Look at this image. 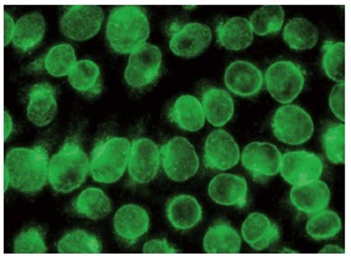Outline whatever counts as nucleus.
<instances>
[{
    "mask_svg": "<svg viewBox=\"0 0 351 256\" xmlns=\"http://www.w3.org/2000/svg\"><path fill=\"white\" fill-rule=\"evenodd\" d=\"M4 172L10 186L26 194L43 190L49 180V155L45 144L33 149H14L5 155Z\"/></svg>",
    "mask_w": 351,
    "mask_h": 256,
    "instance_id": "1",
    "label": "nucleus"
},
{
    "mask_svg": "<svg viewBox=\"0 0 351 256\" xmlns=\"http://www.w3.org/2000/svg\"><path fill=\"white\" fill-rule=\"evenodd\" d=\"M149 37V17L141 6H116L106 26L107 42L114 53H133Z\"/></svg>",
    "mask_w": 351,
    "mask_h": 256,
    "instance_id": "2",
    "label": "nucleus"
},
{
    "mask_svg": "<svg viewBox=\"0 0 351 256\" xmlns=\"http://www.w3.org/2000/svg\"><path fill=\"white\" fill-rule=\"evenodd\" d=\"M89 170V158L80 141L69 139L49 162V182L55 192H72L84 183Z\"/></svg>",
    "mask_w": 351,
    "mask_h": 256,
    "instance_id": "3",
    "label": "nucleus"
},
{
    "mask_svg": "<svg viewBox=\"0 0 351 256\" xmlns=\"http://www.w3.org/2000/svg\"><path fill=\"white\" fill-rule=\"evenodd\" d=\"M132 144L125 138L111 136L96 144L91 152L90 174L94 181L113 183L128 168Z\"/></svg>",
    "mask_w": 351,
    "mask_h": 256,
    "instance_id": "4",
    "label": "nucleus"
},
{
    "mask_svg": "<svg viewBox=\"0 0 351 256\" xmlns=\"http://www.w3.org/2000/svg\"><path fill=\"white\" fill-rule=\"evenodd\" d=\"M272 133L287 144H305L314 133V122L305 110L297 105L280 107L271 120Z\"/></svg>",
    "mask_w": 351,
    "mask_h": 256,
    "instance_id": "5",
    "label": "nucleus"
},
{
    "mask_svg": "<svg viewBox=\"0 0 351 256\" xmlns=\"http://www.w3.org/2000/svg\"><path fill=\"white\" fill-rule=\"evenodd\" d=\"M160 164L167 177L182 182L197 174L199 159L191 142L185 138L176 136L160 149Z\"/></svg>",
    "mask_w": 351,
    "mask_h": 256,
    "instance_id": "6",
    "label": "nucleus"
},
{
    "mask_svg": "<svg viewBox=\"0 0 351 256\" xmlns=\"http://www.w3.org/2000/svg\"><path fill=\"white\" fill-rule=\"evenodd\" d=\"M266 89L277 102L286 103L295 100L305 86V72L293 61H277L265 73Z\"/></svg>",
    "mask_w": 351,
    "mask_h": 256,
    "instance_id": "7",
    "label": "nucleus"
},
{
    "mask_svg": "<svg viewBox=\"0 0 351 256\" xmlns=\"http://www.w3.org/2000/svg\"><path fill=\"white\" fill-rule=\"evenodd\" d=\"M162 73V53L152 44L145 43L130 53L124 73L125 81L135 90L154 86Z\"/></svg>",
    "mask_w": 351,
    "mask_h": 256,
    "instance_id": "8",
    "label": "nucleus"
},
{
    "mask_svg": "<svg viewBox=\"0 0 351 256\" xmlns=\"http://www.w3.org/2000/svg\"><path fill=\"white\" fill-rule=\"evenodd\" d=\"M169 47L176 56L196 57L212 42V31L207 25L199 22H173L168 27Z\"/></svg>",
    "mask_w": 351,
    "mask_h": 256,
    "instance_id": "9",
    "label": "nucleus"
},
{
    "mask_svg": "<svg viewBox=\"0 0 351 256\" xmlns=\"http://www.w3.org/2000/svg\"><path fill=\"white\" fill-rule=\"evenodd\" d=\"M104 22V10L99 5H72L66 10L60 28L64 37L83 42L94 37Z\"/></svg>",
    "mask_w": 351,
    "mask_h": 256,
    "instance_id": "10",
    "label": "nucleus"
},
{
    "mask_svg": "<svg viewBox=\"0 0 351 256\" xmlns=\"http://www.w3.org/2000/svg\"><path fill=\"white\" fill-rule=\"evenodd\" d=\"M160 166V150L152 140L136 138L132 142L128 171L132 185H146L157 177Z\"/></svg>",
    "mask_w": 351,
    "mask_h": 256,
    "instance_id": "11",
    "label": "nucleus"
},
{
    "mask_svg": "<svg viewBox=\"0 0 351 256\" xmlns=\"http://www.w3.org/2000/svg\"><path fill=\"white\" fill-rule=\"evenodd\" d=\"M281 157L275 144L252 142L245 147L241 159L254 181L265 183L280 172Z\"/></svg>",
    "mask_w": 351,
    "mask_h": 256,
    "instance_id": "12",
    "label": "nucleus"
},
{
    "mask_svg": "<svg viewBox=\"0 0 351 256\" xmlns=\"http://www.w3.org/2000/svg\"><path fill=\"white\" fill-rule=\"evenodd\" d=\"M240 158V147L228 131L218 129L208 135L203 162L209 170H229L239 164Z\"/></svg>",
    "mask_w": 351,
    "mask_h": 256,
    "instance_id": "13",
    "label": "nucleus"
},
{
    "mask_svg": "<svg viewBox=\"0 0 351 256\" xmlns=\"http://www.w3.org/2000/svg\"><path fill=\"white\" fill-rule=\"evenodd\" d=\"M281 175L293 186L319 180L324 163L319 155L308 151H293L281 157Z\"/></svg>",
    "mask_w": 351,
    "mask_h": 256,
    "instance_id": "14",
    "label": "nucleus"
},
{
    "mask_svg": "<svg viewBox=\"0 0 351 256\" xmlns=\"http://www.w3.org/2000/svg\"><path fill=\"white\" fill-rule=\"evenodd\" d=\"M225 86L241 97H253L263 89L264 78L256 64L248 61H234L225 72Z\"/></svg>",
    "mask_w": 351,
    "mask_h": 256,
    "instance_id": "15",
    "label": "nucleus"
},
{
    "mask_svg": "<svg viewBox=\"0 0 351 256\" xmlns=\"http://www.w3.org/2000/svg\"><path fill=\"white\" fill-rule=\"evenodd\" d=\"M210 199L220 205L243 209L248 205V183L245 177L220 174L209 183Z\"/></svg>",
    "mask_w": 351,
    "mask_h": 256,
    "instance_id": "16",
    "label": "nucleus"
},
{
    "mask_svg": "<svg viewBox=\"0 0 351 256\" xmlns=\"http://www.w3.org/2000/svg\"><path fill=\"white\" fill-rule=\"evenodd\" d=\"M113 227L119 240L128 246H134L149 231V214L136 204L123 205L114 215Z\"/></svg>",
    "mask_w": 351,
    "mask_h": 256,
    "instance_id": "17",
    "label": "nucleus"
},
{
    "mask_svg": "<svg viewBox=\"0 0 351 256\" xmlns=\"http://www.w3.org/2000/svg\"><path fill=\"white\" fill-rule=\"evenodd\" d=\"M58 112L56 89L49 83L33 86L27 97V118L37 127L51 123Z\"/></svg>",
    "mask_w": 351,
    "mask_h": 256,
    "instance_id": "18",
    "label": "nucleus"
},
{
    "mask_svg": "<svg viewBox=\"0 0 351 256\" xmlns=\"http://www.w3.org/2000/svg\"><path fill=\"white\" fill-rule=\"evenodd\" d=\"M289 199L294 208L300 213L311 216L328 207L330 191L327 183L321 180H315L292 187Z\"/></svg>",
    "mask_w": 351,
    "mask_h": 256,
    "instance_id": "19",
    "label": "nucleus"
},
{
    "mask_svg": "<svg viewBox=\"0 0 351 256\" xmlns=\"http://www.w3.org/2000/svg\"><path fill=\"white\" fill-rule=\"evenodd\" d=\"M242 237L254 251H261L280 240V230L266 215L250 214L242 225Z\"/></svg>",
    "mask_w": 351,
    "mask_h": 256,
    "instance_id": "20",
    "label": "nucleus"
},
{
    "mask_svg": "<svg viewBox=\"0 0 351 256\" xmlns=\"http://www.w3.org/2000/svg\"><path fill=\"white\" fill-rule=\"evenodd\" d=\"M165 212L171 226L179 231L191 230L202 220V207L196 198L189 194L171 198Z\"/></svg>",
    "mask_w": 351,
    "mask_h": 256,
    "instance_id": "21",
    "label": "nucleus"
},
{
    "mask_svg": "<svg viewBox=\"0 0 351 256\" xmlns=\"http://www.w3.org/2000/svg\"><path fill=\"white\" fill-rule=\"evenodd\" d=\"M203 248L207 254H239L241 237L228 221L220 219L204 235Z\"/></svg>",
    "mask_w": 351,
    "mask_h": 256,
    "instance_id": "22",
    "label": "nucleus"
},
{
    "mask_svg": "<svg viewBox=\"0 0 351 256\" xmlns=\"http://www.w3.org/2000/svg\"><path fill=\"white\" fill-rule=\"evenodd\" d=\"M69 86L86 99H96L102 92L100 67L91 60H80L69 72Z\"/></svg>",
    "mask_w": 351,
    "mask_h": 256,
    "instance_id": "23",
    "label": "nucleus"
},
{
    "mask_svg": "<svg viewBox=\"0 0 351 256\" xmlns=\"http://www.w3.org/2000/svg\"><path fill=\"white\" fill-rule=\"evenodd\" d=\"M169 119L184 131H198L204 125L206 116L198 99L192 95H182L171 107Z\"/></svg>",
    "mask_w": 351,
    "mask_h": 256,
    "instance_id": "24",
    "label": "nucleus"
},
{
    "mask_svg": "<svg viewBox=\"0 0 351 256\" xmlns=\"http://www.w3.org/2000/svg\"><path fill=\"white\" fill-rule=\"evenodd\" d=\"M201 103L208 122L214 127H223L234 117V100L226 90L208 88L203 92Z\"/></svg>",
    "mask_w": 351,
    "mask_h": 256,
    "instance_id": "25",
    "label": "nucleus"
},
{
    "mask_svg": "<svg viewBox=\"0 0 351 256\" xmlns=\"http://www.w3.org/2000/svg\"><path fill=\"white\" fill-rule=\"evenodd\" d=\"M218 44L231 51H240L248 48L253 42V32L250 22L243 17H231L219 22L217 27Z\"/></svg>",
    "mask_w": 351,
    "mask_h": 256,
    "instance_id": "26",
    "label": "nucleus"
},
{
    "mask_svg": "<svg viewBox=\"0 0 351 256\" xmlns=\"http://www.w3.org/2000/svg\"><path fill=\"white\" fill-rule=\"evenodd\" d=\"M45 20L39 12H32L22 16L16 22L12 39L14 47L22 53H31L37 49L45 34Z\"/></svg>",
    "mask_w": 351,
    "mask_h": 256,
    "instance_id": "27",
    "label": "nucleus"
},
{
    "mask_svg": "<svg viewBox=\"0 0 351 256\" xmlns=\"http://www.w3.org/2000/svg\"><path fill=\"white\" fill-rule=\"evenodd\" d=\"M112 205L110 198L101 188L89 187L80 193L72 203V212L88 219L101 220L111 213Z\"/></svg>",
    "mask_w": 351,
    "mask_h": 256,
    "instance_id": "28",
    "label": "nucleus"
},
{
    "mask_svg": "<svg viewBox=\"0 0 351 256\" xmlns=\"http://www.w3.org/2000/svg\"><path fill=\"white\" fill-rule=\"evenodd\" d=\"M75 64L77 60L73 47L69 44H59L50 49L43 59L34 62L31 68L44 70L53 77H64L73 70Z\"/></svg>",
    "mask_w": 351,
    "mask_h": 256,
    "instance_id": "29",
    "label": "nucleus"
},
{
    "mask_svg": "<svg viewBox=\"0 0 351 256\" xmlns=\"http://www.w3.org/2000/svg\"><path fill=\"white\" fill-rule=\"evenodd\" d=\"M283 39L289 48L304 51L314 48L319 40V31L313 22L297 17L288 22L283 29Z\"/></svg>",
    "mask_w": 351,
    "mask_h": 256,
    "instance_id": "30",
    "label": "nucleus"
},
{
    "mask_svg": "<svg viewBox=\"0 0 351 256\" xmlns=\"http://www.w3.org/2000/svg\"><path fill=\"white\" fill-rule=\"evenodd\" d=\"M252 32L258 36L276 34L281 31L285 22V10L280 5L261 6L252 14L250 18Z\"/></svg>",
    "mask_w": 351,
    "mask_h": 256,
    "instance_id": "31",
    "label": "nucleus"
},
{
    "mask_svg": "<svg viewBox=\"0 0 351 256\" xmlns=\"http://www.w3.org/2000/svg\"><path fill=\"white\" fill-rule=\"evenodd\" d=\"M60 254H99L102 251L101 242L84 230H73L66 233L58 243Z\"/></svg>",
    "mask_w": 351,
    "mask_h": 256,
    "instance_id": "32",
    "label": "nucleus"
},
{
    "mask_svg": "<svg viewBox=\"0 0 351 256\" xmlns=\"http://www.w3.org/2000/svg\"><path fill=\"white\" fill-rule=\"evenodd\" d=\"M322 67L326 75L337 83L346 80V44L327 40L324 44Z\"/></svg>",
    "mask_w": 351,
    "mask_h": 256,
    "instance_id": "33",
    "label": "nucleus"
},
{
    "mask_svg": "<svg viewBox=\"0 0 351 256\" xmlns=\"http://www.w3.org/2000/svg\"><path fill=\"white\" fill-rule=\"evenodd\" d=\"M341 230V218L332 210H322L311 215L306 224L308 235L315 240L335 238Z\"/></svg>",
    "mask_w": 351,
    "mask_h": 256,
    "instance_id": "34",
    "label": "nucleus"
},
{
    "mask_svg": "<svg viewBox=\"0 0 351 256\" xmlns=\"http://www.w3.org/2000/svg\"><path fill=\"white\" fill-rule=\"evenodd\" d=\"M322 144L327 158L335 164L346 162V125L330 124L322 133Z\"/></svg>",
    "mask_w": 351,
    "mask_h": 256,
    "instance_id": "35",
    "label": "nucleus"
},
{
    "mask_svg": "<svg viewBox=\"0 0 351 256\" xmlns=\"http://www.w3.org/2000/svg\"><path fill=\"white\" fill-rule=\"evenodd\" d=\"M47 251L43 230L37 226L25 229L14 243L15 254H45Z\"/></svg>",
    "mask_w": 351,
    "mask_h": 256,
    "instance_id": "36",
    "label": "nucleus"
},
{
    "mask_svg": "<svg viewBox=\"0 0 351 256\" xmlns=\"http://www.w3.org/2000/svg\"><path fill=\"white\" fill-rule=\"evenodd\" d=\"M330 107L335 117L346 120V83H338L330 94Z\"/></svg>",
    "mask_w": 351,
    "mask_h": 256,
    "instance_id": "37",
    "label": "nucleus"
},
{
    "mask_svg": "<svg viewBox=\"0 0 351 256\" xmlns=\"http://www.w3.org/2000/svg\"><path fill=\"white\" fill-rule=\"evenodd\" d=\"M145 254H178L179 251L168 243L167 240H149L144 246Z\"/></svg>",
    "mask_w": 351,
    "mask_h": 256,
    "instance_id": "38",
    "label": "nucleus"
},
{
    "mask_svg": "<svg viewBox=\"0 0 351 256\" xmlns=\"http://www.w3.org/2000/svg\"><path fill=\"white\" fill-rule=\"evenodd\" d=\"M15 28H16V23L14 22V18L8 12H5L4 14V44L5 45H9L10 42H12L14 34H15Z\"/></svg>",
    "mask_w": 351,
    "mask_h": 256,
    "instance_id": "39",
    "label": "nucleus"
},
{
    "mask_svg": "<svg viewBox=\"0 0 351 256\" xmlns=\"http://www.w3.org/2000/svg\"><path fill=\"white\" fill-rule=\"evenodd\" d=\"M14 129V124H12V118L8 112H4V140L9 139L11 133Z\"/></svg>",
    "mask_w": 351,
    "mask_h": 256,
    "instance_id": "40",
    "label": "nucleus"
},
{
    "mask_svg": "<svg viewBox=\"0 0 351 256\" xmlns=\"http://www.w3.org/2000/svg\"><path fill=\"white\" fill-rule=\"evenodd\" d=\"M321 254H344V249H341L338 246H326L324 249H321L319 251Z\"/></svg>",
    "mask_w": 351,
    "mask_h": 256,
    "instance_id": "41",
    "label": "nucleus"
},
{
    "mask_svg": "<svg viewBox=\"0 0 351 256\" xmlns=\"http://www.w3.org/2000/svg\"><path fill=\"white\" fill-rule=\"evenodd\" d=\"M281 253H283V254H285V253H289V254H295V253H297V251H288V249H283V251H281Z\"/></svg>",
    "mask_w": 351,
    "mask_h": 256,
    "instance_id": "42",
    "label": "nucleus"
}]
</instances>
